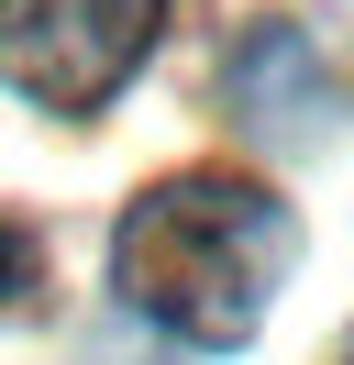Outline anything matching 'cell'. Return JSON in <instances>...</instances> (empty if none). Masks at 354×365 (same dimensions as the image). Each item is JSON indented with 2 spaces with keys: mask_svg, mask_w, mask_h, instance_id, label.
<instances>
[{
  "mask_svg": "<svg viewBox=\"0 0 354 365\" xmlns=\"http://www.w3.org/2000/svg\"><path fill=\"white\" fill-rule=\"evenodd\" d=\"M22 288H34V232H22V222H0V310H11Z\"/></svg>",
  "mask_w": 354,
  "mask_h": 365,
  "instance_id": "277c9868",
  "label": "cell"
},
{
  "mask_svg": "<svg viewBox=\"0 0 354 365\" xmlns=\"http://www.w3.org/2000/svg\"><path fill=\"white\" fill-rule=\"evenodd\" d=\"M343 365H354V354H343Z\"/></svg>",
  "mask_w": 354,
  "mask_h": 365,
  "instance_id": "5b68a950",
  "label": "cell"
},
{
  "mask_svg": "<svg viewBox=\"0 0 354 365\" xmlns=\"http://www.w3.org/2000/svg\"><path fill=\"white\" fill-rule=\"evenodd\" d=\"M166 0H0V78L44 111H100L144 67Z\"/></svg>",
  "mask_w": 354,
  "mask_h": 365,
  "instance_id": "7a4b0ae2",
  "label": "cell"
},
{
  "mask_svg": "<svg viewBox=\"0 0 354 365\" xmlns=\"http://www.w3.org/2000/svg\"><path fill=\"white\" fill-rule=\"evenodd\" d=\"M233 100H243V122H255L266 144H299V133L332 122V89H321V67H310V45L288 23H266L255 45L233 56Z\"/></svg>",
  "mask_w": 354,
  "mask_h": 365,
  "instance_id": "3957f363",
  "label": "cell"
},
{
  "mask_svg": "<svg viewBox=\"0 0 354 365\" xmlns=\"http://www.w3.org/2000/svg\"><path fill=\"white\" fill-rule=\"evenodd\" d=\"M288 244H299L288 232V200H266L233 166H177V178H155L122 210L111 288L144 321H166L177 343H211L221 354V343H243L266 321V299L288 277Z\"/></svg>",
  "mask_w": 354,
  "mask_h": 365,
  "instance_id": "6da1fadb",
  "label": "cell"
}]
</instances>
